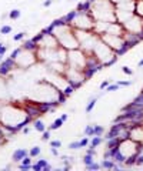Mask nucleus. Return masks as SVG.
<instances>
[{"label":"nucleus","instance_id":"1","mask_svg":"<svg viewBox=\"0 0 143 171\" xmlns=\"http://www.w3.org/2000/svg\"><path fill=\"white\" fill-rule=\"evenodd\" d=\"M32 120L33 119L27 114L26 108L20 107L16 103H6V104H3L2 111H0V123L11 128L15 133L22 130L23 127L27 123H30Z\"/></svg>","mask_w":143,"mask_h":171},{"label":"nucleus","instance_id":"2","mask_svg":"<svg viewBox=\"0 0 143 171\" xmlns=\"http://www.w3.org/2000/svg\"><path fill=\"white\" fill-rule=\"evenodd\" d=\"M89 13L94 20L100 22H116L115 15V4L110 0H89Z\"/></svg>","mask_w":143,"mask_h":171},{"label":"nucleus","instance_id":"3","mask_svg":"<svg viewBox=\"0 0 143 171\" xmlns=\"http://www.w3.org/2000/svg\"><path fill=\"white\" fill-rule=\"evenodd\" d=\"M10 59L15 61L16 67H19V69H29L36 63H39L36 50H29V48L24 47H19L13 50L10 54Z\"/></svg>","mask_w":143,"mask_h":171},{"label":"nucleus","instance_id":"4","mask_svg":"<svg viewBox=\"0 0 143 171\" xmlns=\"http://www.w3.org/2000/svg\"><path fill=\"white\" fill-rule=\"evenodd\" d=\"M93 54L103 67L110 66V64H113L117 60V54L113 52L107 44H105V43L100 40V37L98 39V41H96V44H94V47H93Z\"/></svg>","mask_w":143,"mask_h":171},{"label":"nucleus","instance_id":"5","mask_svg":"<svg viewBox=\"0 0 143 171\" xmlns=\"http://www.w3.org/2000/svg\"><path fill=\"white\" fill-rule=\"evenodd\" d=\"M66 64L69 67L77 69V70H87V53H84L82 48H75V50H69Z\"/></svg>","mask_w":143,"mask_h":171},{"label":"nucleus","instance_id":"6","mask_svg":"<svg viewBox=\"0 0 143 171\" xmlns=\"http://www.w3.org/2000/svg\"><path fill=\"white\" fill-rule=\"evenodd\" d=\"M99 37H100V40H102L105 44L109 46L117 56L122 54V53H124L126 48H128V44H126V40H124L123 36H115V34L105 33V34H100Z\"/></svg>","mask_w":143,"mask_h":171},{"label":"nucleus","instance_id":"7","mask_svg":"<svg viewBox=\"0 0 143 171\" xmlns=\"http://www.w3.org/2000/svg\"><path fill=\"white\" fill-rule=\"evenodd\" d=\"M73 29H80V30H93L94 19L90 16L89 11H77L76 10L75 17L69 23Z\"/></svg>","mask_w":143,"mask_h":171},{"label":"nucleus","instance_id":"8","mask_svg":"<svg viewBox=\"0 0 143 171\" xmlns=\"http://www.w3.org/2000/svg\"><path fill=\"white\" fill-rule=\"evenodd\" d=\"M33 41L36 43L37 48H57L59 47V41L54 37V34L50 31H41L39 36L33 39Z\"/></svg>","mask_w":143,"mask_h":171},{"label":"nucleus","instance_id":"9","mask_svg":"<svg viewBox=\"0 0 143 171\" xmlns=\"http://www.w3.org/2000/svg\"><path fill=\"white\" fill-rule=\"evenodd\" d=\"M64 77H66V80H67L69 83H70L75 89H77L80 84H83V83L87 80V76H86V71L83 70H77V69H73V67H66V70H64Z\"/></svg>","mask_w":143,"mask_h":171},{"label":"nucleus","instance_id":"10","mask_svg":"<svg viewBox=\"0 0 143 171\" xmlns=\"http://www.w3.org/2000/svg\"><path fill=\"white\" fill-rule=\"evenodd\" d=\"M124 30L130 34H135V36H139L140 40L143 39V19L139 16L133 15L129 20L123 23Z\"/></svg>","mask_w":143,"mask_h":171},{"label":"nucleus","instance_id":"11","mask_svg":"<svg viewBox=\"0 0 143 171\" xmlns=\"http://www.w3.org/2000/svg\"><path fill=\"white\" fill-rule=\"evenodd\" d=\"M129 138L143 145V123H135L129 127Z\"/></svg>","mask_w":143,"mask_h":171},{"label":"nucleus","instance_id":"12","mask_svg":"<svg viewBox=\"0 0 143 171\" xmlns=\"http://www.w3.org/2000/svg\"><path fill=\"white\" fill-rule=\"evenodd\" d=\"M106 33L109 34H115V36H124L126 30H124L123 24L119 22H113V23H109V27H107V31Z\"/></svg>","mask_w":143,"mask_h":171},{"label":"nucleus","instance_id":"13","mask_svg":"<svg viewBox=\"0 0 143 171\" xmlns=\"http://www.w3.org/2000/svg\"><path fill=\"white\" fill-rule=\"evenodd\" d=\"M26 156H29V150L26 148H16L15 152L11 154V161L15 163H20Z\"/></svg>","mask_w":143,"mask_h":171},{"label":"nucleus","instance_id":"14","mask_svg":"<svg viewBox=\"0 0 143 171\" xmlns=\"http://www.w3.org/2000/svg\"><path fill=\"white\" fill-rule=\"evenodd\" d=\"M32 168L36 171H40V170H50L52 165L49 164V161L45 160V158H41V160H37L36 164H32Z\"/></svg>","mask_w":143,"mask_h":171},{"label":"nucleus","instance_id":"15","mask_svg":"<svg viewBox=\"0 0 143 171\" xmlns=\"http://www.w3.org/2000/svg\"><path fill=\"white\" fill-rule=\"evenodd\" d=\"M135 15L143 19V0H135Z\"/></svg>","mask_w":143,"mask_h":171},{"label":"nucleus","instance_id":"16","mask_svg":"<svg viewBox=\"0 0 143 171\" xmlns=\"http://www.w3.org/2000/svg\"><path fill=\"white\" fill-rule=\"evenodd\" d=\"M33 128L37 131V133H43L45 130H47V128H46V124L43 123L41 120H34L33 121Z\"/></svg>","mask_w":143,"mask_h":171},{"label":"nucleus","instance_id":"17","mask_svg":"<svg viewBox=\"0 0 143 171\" xmlns=\"http://www.w3.org/2000/svg\"><path fill=\"white\" fill-rule=\"evenodd\" d=\"M102 143H103L102 136H93V137H92V140H90V143H89V145H92V147H94V148H98Z\"/></svg>","mask_w":143,"mask_h":171},{"label":"nucleus","instance_id":"18","mask_svg":"<svg viewBox=\"0 0 143 171\" xmlns=\"http://www.w3.org/2000/svg\"><path fill=\"white\" fill-rule=\"evenodd\" d=\"M63 124H64V121L60 119V117H59V119H56V120H54V121H53V123L49 126V130H50V131H53V130H59V128H60V127L63 126Z\"/></svg>","mask_w":143,"mask_h":171},{"label":"nucleus","instance_id":"19","mask_svg":"<svg viewBox=\"0 0 143 171\" xmlns=\"http://www.w3.org/2000/svg\"><path fill=\"white\" fill-rule=\"evenodd\" d=\"M115 161L112 160V158H103L102 163H100V165H102L103 168H109V170H113L115 168Z\"/></svg>","mask_w":143,"mask_h":171},{"label":"nucleus","instance_id":"20","mask_svg":"<svg viewBox=\"0 0 143 171\" xmlns=\"http://www.w3.org/2000/svg\"><path fill=\"white\" fill-rule=\"evenodd\" d=\"M98 98H99V97H92L90 100H89V104L86 106V113H87V114H90V113L93 111L94 106H96V103H98Z\"/></svg>","mask_w":143,"mask_h":171},{"label":"nucleus","instance_id":"21","mask_svg":"<svg viewBox=\"0 0 143 171\" xmlns=\"http://www.w3.org/2000/svg\"><path fill=\"white\" fill-rule=\"evenodd\" d=\"M40 152H41V148H40V147L34 145V147H32V148L29 150V156H30L32 158H36V157L40 156Z\"/></svg>","mask_w":143,"mask_h":171},{"label":"nucleus","instance_id":"22","mask_svg":"<svg viewBox=\"0 0 143 171\" xmlns=\"http://www.w3.org/2000/svg\"><path fill=\"white\" fill-rule=\"evenodd\" d=\"M20 15H22V11H20L19 9H13V10L9 11V19L10 20H17L20 17Z\"/></svg>","mask_w":143,"mask_h":171},{"label":"nucleus","instance_id":"23","mask_svg":"<svg viewBox=\"0 0 143 171\" xmlns=\"http://www.w3.org/2000/svg\"><path fill=\"white\" fill-rule=\"evenodd\" d=\"M11 31H13V27L9 26V24H3V26L0 27V34H2V36H4V34H10Z\"/></svg>","mask_w":143,"mask_h":171},{"label":"nucleus","instance_id":"24","mask_svg":"<svg viewBox=\"0 0 143 171\" xmlns=\"http://www.w3.org/2000/svg\"><path fill=\"white\" fill-rule=\"evenodd\" d=\"M94 161V156H92V154H84V156H83V164H84V165H89V164H92Z\"/></svg>","mask_w":143,"mask_h":171},{"label":"nucleus","instance_id":"25","mask_svg":"<svg viewBox=\"0 0 143 171\" xmlns=\"http://www.w3.org/2000/svg\"><path fill=\"white\" fill-rule=\"evenodd\" d=\"M105 128L102 126H93V136H103Z\"/></svg>","mask_w":143,"mask_h":171},{"label":"nucleus","instance_id":"26","mask_svg":"<svg viewBox=\"0 0 143 171\" xmlns=\"http://www.w3.org/2000/svg\"><path fill=\"white\" fill-rule=\"evenodd\" d=\"M83 134L87 136V137H93V126H86V127H84Z\"/></svg>","mask_w":143,"mask_h":171},{"label":"nucleus","instance_id":"27","mask_svg":"<svg viewBox=\"0 0 143 171\" xmlns=\"http://www.w3.org/2000/svg\"><path fill=\"white\" fill-rule=\"evenodd\" d=\"M119 87L120 86L117 84V83H113V84H109L107 87H106V93H110V91H115V90H119Z\"/></svg>","mask_w":143,"mask_h":171},{"label":"nucleus","instance_id":"28","mask_svg":"<svg viewBox=\"0 0 143 171\" xmlns=\"http://www.w3.org/2000/svg\"><path fill=\"white\" fill-rule=\"evenodd\" d=\"M69 148H70V150H80V148H82L80 141H79V140H77V141H72L70 144H69Z\"/></svg>","mask_w":143,"mask_h":171},{"label":"nucleus","instance_id":"29","mask_svg":"<svg viewBox=\"0 0 143 171\" xmlns=\"http://www.w3.org/2000/svg\"><path fill=\"white\" fill-rule=\"evenodd\" d=\"M79 141H80V145H82V148H83V147H87V145H89V143H90V138L87 137V136H84L83 138H80Z\"/></svg>","mask_w":143,"mask_h":171},{"label":"nucleus","instance_id":"30","mask_svg":"<svg viewBox=\"0 0 143 171\" xmlns=\"http://www.w3.org/2000/svg\"><path fill=\"white\" fill-rule=\"evenodd\" d=\"M24 37H26V33H24V31H20V33H17V34H15V36H13V40H15V41H20V40H23Z\"/></svg>","mask_w":143,"mask_h":171},{"label":"nucleus","instance_id":"31","mask_svg":"<svg viewBox=\"0 0 143 171\" xmlns=\"http://www.w3.org/2000/svg\"><path fill=\"white\" fill-rule=\"evenodd\" d=\"M41 140H43V141H49L50 140V130H45L41 133Z\"/></svg>","mask_w":143,"mask_h":171},{"label":"nucleus","instance_id":"32","mask_svg":"<svg viewBox=\"0 0 143 171\" xmlns=\"http://www.w3.org/2000/svg\"><path fill=\"white\" fill-rule=\"evenodd\" d=\"M86 168L87 170H99V168H102V165L100 164H98V163H92V164H89V165H86Z\"/></svg>","mask_w":143,"mask_h":171},{"label":"nucleus","instance_id":"33","mask_svg":"<svg viewBox=\"0 0 143 171\" xmlns=\"http://www.w3.org/2000/svg\"><path fill=\"white\" fill-rule=\"evenodd\" d=\"M50 147L60 148V147H62V141H60V140H50Z\"/></svg>","mask_w":143,"mask_h":171},{"label":"nucleus","instance_id":"34","mask_svg":"<svg viewBox=\"0 0 143 171\" xmlns=\"http://www.w3.org/2000/svg\"><path fill=\"white\" fill-rule=\"evenodd\" d=\"M122 71H123L124 74H128V76H132L133 74V70L130 69V67H128V66H123V67H122Z\"/></svg>","mask_w":143,"mask_h":171},{"label":"nucleus","instance_id":"35","mask_svg":"<svg viewBox=\"0 0 143 171\" xmlns=\"http://www.w3.org/2000/svg\"><path fill=\"white\" fill-rule=\"evenodd\" d=\"M116 83L120 86V87H128V86H130L133 81H130V80H126V81H122V80H119V81H116Z\"/></svg>","mask_w":143,"mask_h":171},{"label":"nucleus","instance_id":"36","mask_svg":"<svg viewBox=\"0 0 143 171\" xmlns=\"http://www.w3.org/2000/svg\"><path fill=\"white\" fill-rule=\"evenodd\" d=\"M109 84H110V80H105V81H102V84H100V90L103 91V90H105Z\"/></svg>","mask_w":143,"mask_h":171},{"label":"nucleus","instance_id":"37","mask_svg":"<svg viewBox=\"0 0 143 171\" xmlns=\"http://www.w3.org/2000/svg\"><path fill=\"white\" fill-rule=\"evenodd\" d=\"M50 151H52V154H53L54 157H59V156H60V154H59V151H57L56 147H52V148H50Z\"/></svg>","mask_w":143,"mask_h":171},{"label":"nucleus","instance_id":"38","mask_svg":"<svg viewBox=\"0 0 143 171\" xmlns=\"http://www.w3.org/2000/svg\"><path fill=\"white\" fill-rule=\"evenodd\" d=\"M7 52V46H2V48H0V57L4 56V53Z\"/></svg>","mask_w":143,"mask_h":171},{"label":"nucleus","instance_id":"39","mask_svg":"<svg viewBox=\"0 0 143 171\" xmlns=\"http://www.w3.org/2000/svg\"><path fill=\"white\" fill-rule=\"evenodd\" d=\"M53 3V0H45L43 2V7H49V6H52Z\"/></svg>","mask_w":143,"mask_h":171},{"label":"nucleus","instance_id":"40","mask_svg":"<svg viewBox=\"0 0 143 171\" xmlns=\"http://www.w3.org/2000/svg\"><path fill=\"white\" fill-rule=\"evenodd\" d=\"M110 2H112V3L115 4V6H116V4H119V3H123V2H129V0H110Z\"/></svg>","mask_w":143,"mask_h":171},{"label":"nucleus","instance_id":"41","mask_svg":"<svg viewBox=\"0 0 143 171\" xmlns=\"http://www.w3.org/2000/svg\"><path fill=\"white\" fill-rule=\"evenodd\" d=\"M22 133L23 134H29V133H30V128H29V127H23V128H22Z\"/></svg>","mask_w":143,"mask_h":171},{"label":"nucleus","instance_id":"42","mask_svg":"<svg viewBox=\"0 0 143 171\" xmlns=\"http://www.w3.org/2000/svg\"><path fill=\"white\" fill-rule=\"evenodd\" d=\"M60 119L63 120V121H66V120L69 119V114H62V115H60Z\"/></svg>","mask_w":143,"mask_h":171},{"label":"nucleus","instance_id":"43","mask_svg":"<svg viewBox=\"0 0 143 171\" xmlns=\"http://www.w3.org/2000/svg\"><path fill=\"white\" fill-rule=\"evenodd\" d=\"M140 123H143V107L140 108Z\"/></svg>","mask_w":143,"mask_h":171},{"label":"nucleus","instance_id":"44","mask_svg":"<svg viewBox=\"0 0 143 171\" xmlns=\"http://www.w3.org/2000/svg\"><path fill=\"white\" fill-rule=\"evenodd\" d=\"M137 66H139V67H143V59L139 61V64H137Z\"/></svg>","mask_w":143,"mask_h":171},{"label":"nucleus","instance_id":"45","mask_svg":"<svg viewBox=\"0 0 143 171\" xmlns=\"http://www.w3.org/2000/svg\"><path fill=\"white\" fill-rule=\"evenodd\" d=\"M2 107H3V103L0 101V111H2Z\"/></svg>","mask_w":143,"mask_h":171},{"label":"nucleus","instance_id":"46","mask_svg":"<svg viewBox=\"0 0 143 171\" xmlns=\"http://www.w3.org/2000/svg\"><path fill=\"white\" fill-rule=\"evenodd\" d=\"M2 46H3V44H2V43H0V48H2Z\"/></svg>","mask_w":143,"mask_h":171}]
</instances>
